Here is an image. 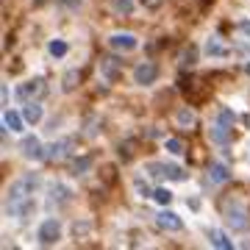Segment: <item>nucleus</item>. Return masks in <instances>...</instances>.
I'll use <instances>...</instances> for the list:
<instances>
[{
  "label": "nucleus",
  "mask_w": 250,
  "mask_h": 250,
  "mask_svg": "<svg viewBox=\"0 0 250 250\" xmlns=\"http://www.w3.org/2000/svg\"><path fill=\"white\" fill-rule=\"evenodd\" d=\"M72 147H75V142H72L70 136H64V139H59V142L47 145V147H45V159H47V161L72 159Z\"/></svg>",
  "instance_id": "nucleus-7"
},
{
  "label": "nucleus",
  "mask_w": 250,
  "mask_h": 250,
  "mask_svg": "<svg viewBox=\"0 0 250 250\" xmlns=\"http://www.w3.org/2000/svg\"><path fill=\"white\" fill-rule=\"evenodd\" d=\"M47 53L53 56V59H64V56L70 53L67 39H50V42H47Z\"/></svg>",
  "instance_id": "nucleus-17"
},
{
  "label": "nucleus",
  "mask_w": 250,
  "mask_h": 250,
  "mask_svg": "<svg viewBox=\"0 0 250 250\" xmlns=\"http://www.w3.org/2000/svg\"><path fill=\"white\" fill-rule=\"evenodd\" d=\"M203 56H208V59H225L228 56V47L220 42V36H208L203 45Z\"/></svg>",
  "instance_id": "nucleus-12"
},
{
  "label": "nucleus",
  "mask_w": 250,
  "mask_h": 250,
  "mask_svg": "<svg viewBox=\"0 0 250 250\" xmlns=\"http://www.w3.org/2000/svg\"><path fill=\"white\" fill-rule=\"evenodd\" d=\"M86 231H92V223H89V220H81V223L72 225V233H78V236H81V233H86Z\"/></svg>",
  "instance_id": "nucleus-28"
},
{
  "label": "nucleus",
  "mask_w": 250,
  "mask_h": 250,
  "mask_svg": "<svg viewBox=\"0 0 250 250\" xmlns=\"http://www.w3.org/2000/svg\"><path fill=\"white\" fill-rule=\"evenodd\" d=\"M239 31H242V34H250V20H242V22H239Z\"/></svg>",
  "instance_id": "nucleus-32"
},
{
  "label": "nucleus",
  "mask_w": 250,
  "mask_h": 250,
  "mask_svg": "<svg viewBox=\"0 0 250 250\" xmlns=\"http://www.w3.org/2000/svg\"><path fill=\"white\" fill-rule=\"evenodd\" d=\"M167 178L170 181H187V170L184 167H175V164H167Z\"/></svg>",
  "instance_id": "nucleus-24"
},
{
  "label": "nucleus",
  "mask_w": 250,
  "mask_h": 250,
  "mask_svg": "<svg viewBox=\"0 0 250 250\" xmlns=\"http://www.w3.org/2000/svg\"><path fill=\"white\" fill-rule=\"evenodd\" d=\"M3 125H6V131H11V134H22L28 123H25V117H22V111L6 108V111H3Z\"/></svg>",
  "instance_id": "nucleus-10"
},
{
  "label": "nucleus",
  "mask_w": 250,
  "mask_h": 250,
  "mask_svg": "<svg viewBox=\"0 0 250 250\" xmlns=\"http://www.w3.org/2000/svg\"><path fill=\"white\" fill-rule=\"evenodd\" d=\"M217 125L231 128V125H233V111H228V108H220V111H217Z\"/></svg>",
  "instance_id": "nucleus-25"
},
{
  "label": "nucleus",
  "mask_w": 250,
  "mask_h": 250,
  "mask_svg": "<svg viewBox=\"0 0 250 250\" xmlns=\"http://www.w3.org/2000/svg\"><path fill=\"white\" fill-rule=\"evenodd\" d=\"M245 72H250V64H245Z\"/></svg>",
  "instance_id": "nucleus-33"
},
{
  "label": "nucleus",
  "mask_w": 250,
  "mask_h": 250,
  "mask_svg": "<svg viewBox=\"0 0 250 250\" xmlns=\"http://www.w3.org/2000/svg\"><path fill=\"white\" fill-rule=\"evenodd\" d=\"M228 131H231V128H223V125H211V131H208V134H211V139H214L217 145H225L228 142Z\"/></svg>",
  "instance_id": "nucleus-22"
},
{
  "label": "nucleus",
  "mask_w": 250,
  "mask_h": 250,
  "mask_svg": "<svg viewBox=\"0 0 250 250\" xmlns=\"http://www.w3.org/2000/svg\"><path fill=\"white\" fill-rule=\"evenodd\" d=\"M20 181H22V187L28 189V195H36L39 189L45 187V181H42V175H39V172H34V170H31V172H25V175H22Z\"/></svg>",
  "instance_id": "nucleus-16"
},
{
  "label": "nucleus",
  "mask_w": 250,
  "mask_h": 250,
  "mask_svg": "<svg viewBox=\"0 0 250 250\" xmlns=\"http://www.w3.org/2000/svg\"><path fill=\"white\" fill-rule=\"evenodd\" d=\"M197 59V47H187V53H184V67H192Z\"/></svg>",
  "instance_id": "nucleus-29"
},
{
  "label": "nucleus",
  "mask_w": 250,
  "mask_h": 250,
  "mask_svg": "<svg viewBox=\"0 0 250 250\" xmlns=\"http://www.w3.org/2000/svg\"><path fill=\"white\" fill-rule=\"evenodd\" d=\"M89 167H92V159H89V156H81V159H75L70 164V172H72V175H83Z\"/></svg>",
  "instance_id": "nucleus-19"
},
{
  "label": "nucleus",
  "mask_w": 250,
  "mask_h": 250,
  "mask_svg": "<svg viewBox=\"0 0 250 250\" xmlns=\"http://www.w3.org/2000/svg\"><path fill=\"white\" fill-rule=\"evenodd\" d=\"M153 220H156V225H159L161 231H170V233H175V231H181V228H184V220H181V214L170 211L167 206H161Z\"/></svg>",
  "instance_id": "nucleus-5"
},
{
  "label": "nucleus",
  "mask_w": 250,
  "mask_h": 250,
  "mask_svg": "<svg viewBox=\"0 0 250 250\" xmlns=\"http://www.w3.org/2000/svg\"><path fill=\"white\" fill-rule=\"evenodd\" d=\"M64 9H70V11H78L81 9V0H59Z\"/></svg>",
  "instance_id": "nucleus-30"
},
{
  "label": "nucleus",
  "mask_w": 250,
  "mask_h": 250,
  "mask_svg": "<svg viewBox=\"0 0 250 250\" xmlns=\"http://www.w3.org/2000/svg\"><path fill=\"white\" fill-rule=\"evenodd\" d=\"M208 172H211V181H214V184H225V181H231V167H228L225 161H214V164L208 167Z\"/></svg>",
  "instance_id": "nucleus-15"
},
{
  "label": "nucleus",
  "mask_w": 250,
  "mask_h": 250,
  "mask_svg": "<svg viewBox=\"0 0 250 250\" xmlns=\"http://www.w3.org/2000/svg\"><path fill=\"white\" fill-rule=\"evenodd\" d=\"M150 200H153L156 206H170V200H172V192H170L167 187H156V189L150 192Z\"/></svg>",
  "instance_id": "nucleus-18"
},
{
  "label": "nucleus",
  "mask_w": 250,
  "mask_h": 250,
  "mask_svg": "<svg viewBox=\"0 0 250 250\" xmlns=\"http://www.w3.org/2000/svg\"><path fill=\"white\" fill-rule=\"evenodd\" d=\"M20 153L31 161H42L45 159V145H42V139L36 134H28V136H22V142H20Z\"/></svg>",
  "instance_id": "nucleus-6"
},
{
  "label": "nucleus",
  "mask_w": 250,
  "mask_h": 250,
  "mask_svg": "<svg viewBox=\"0 0 250 250\" xmlns=\"http://www.w3.org/2000/svg\"><path fill=\"white\" fill-rule=\"evenodd\" d=\"M134 189L139 192V197H150V184H147V178L145 175H139V178H134Z\"/></svg>",
  "instance_id": "nucleus-23"
},
{
  "label": "nucleus",
  "mask_w": 250,
  "mask_h": 250,
  "mask_svg": "<svg viewBox=\"0 0 250 250\" xmlns=\"http://www.w3.org/2000/svg\"><path fill=\"white\" fill-rule=\"evenodd\" d=\"M223 217H225V225L233 228V231H245V228H248V206L242 203L239 197H228V200H225Z\"/></svg>",
  "instance_id": "nucleus-1"
},
{
  "label": "nucleus",
  "mask_w": 250,
  "mask_h": 250,
  "mask_svg": "<svg viewBox=\"0 0 250 250\" xmlns=\"http://www.w3.org/2000/svg\"><path fill=\"white\" fill-rule=\"evenodd\" d=\"M0 100H3V106H9V100H11V89L3 83V89H0Z\"/></svg>",
  "instance_id": "nucleus-31"
},
{
  "label": "nucleus",
  "mask_w": 250,
  "mask_h": 250,
  "mask_svg": "<svg viewBox=\"0 0 250 250\" xmlns=\"http://www.w3.org/2000/svg\"><path fill=\"white\" fill-rule=\"evenodd\" d=\"M208 242H211V248H220V250H231V248H233V239L223 231V228L208 231Z\"/></svg>",
  "instance_id": "nucleus-13"
},
{
  "label": "nucleus",
  "mask_w": 250,
  "mask_h": 250,
  "mask_svg": "<svg viewBox=\"0 0 250 250\" xmlns=\"http://www.w3.org/2000/svg\"><path fill=\"white\" fill-rule=\"evenodd\" d=\"M42 92H45V81H42V78H34V81H25V83H20L14 95H17V98L25 103V100H34L36 95H42Z\"/></svg>",
  "instance_id": "nucleus-9"
},
{
  "label": "nucleus",
  "mask_w": 250,
  "mask_h": 250,
  "mask_svg": "<svg viewBox=\"0 0 250 250\" xmlns=\"http://www.w3.org/2000/svg\"><path fill=\"white\" fill-rule=\"evenodd\" d=\"M20 111H22V117H25L28 125H39V123H42V117H45V108H42L39 100H25Z\"/></svg>",
  "instance_id": "nucleus-11"
},
{
  "label": "nucleus",
  "mask_w": 250,
  "mask_h": 250,
  "mask_svg": "<svg viewBox=\"0 0 250 250\" xmlns=\"http://www.w3.org/2000/svg\"><path fill=\"white\" fill-rule=\"evenodd\" d=\"M64 83H62V89L64 92H70V89H75V83H78V72L72 70V72H67V75H64Z\"/></svg>",
  "instance_id": "nucleus-27"
},
{
  "label": "nucleus",
  "mask_w": 250,
  "mask_h": 250,
  "mask_svg": "<svg viewBox=\"0 0 250 250\" xmlns=\"http://www.w3.org/2000/svg\"><path fill=\"white\" fill-rule=\"evenodd\" d=\"M108 47L117 50V53H134L139 47V36L131 34V31H114L108 36Z\"/></svg>",
  "instance_id": "nucleus-3"
},
{
  "label": "nucleus",
  "mask_w": 250,
  "mask_h": 250,
  "mask_svg": "<svg viewBox=\"0 0 250 250\" xmlns=\"http://www.w3.org/2000/svg\"><path fill=\"white\" fill-rule=\"evenodd\" d=\"M156 78H159V67H156L153 62L136 64V70H134V83H139V86H150V83H156Z\"/></svg>",
  "instance_id": "nucleus-8"
},
{
  "label": "nucleus",
  "mask_w": 250,
  "mask_h": 250,
  "mask_svg": "<svg viewBox=\"0 0 250 250\" xmlns=\"http://www.w3.org/2000/svg\"><path fill=\"white\" fill-rule=\"evenodd\" d=\"M62 233H64L62 223H59L56 217H47V220H42L39 228H36V242H39V245H56V242L62 239Z\"/></svg>",
  "instance_id": "nucleus-2"
},
{
  "label": "nucleus",
  "mask_w": 250,
  "mask_h": 250,
  "mask_svg": "<svg viewBox=\"0 0 250 250\" xmlns=\"http://www.w3.org/2000/svg\"><path fill=\"white\" fill-rule=\"evenodd\" d=\"M111 9H114V14L128 17V14L134 11V0H111Z\"/></svg>",
  "instance_id": "nucleus-21"
},
{
  "label": "nucleus",
  "mask_w": 250,
  "mask_h": 250,
  "mask_svg": "<svg viewBox=\"0 0 250 250\" xmlns=\"http://www.w3.org/2000/svg\"><path fill=\"white\" fill-rule=\"evenodd\" d=\"M103 75L106 78H117L120 75V67L114 64V59H103Z\"/></svg>",
  "instance_id": "nucleus-26"
},
{
  "label": "nucleus",
  "mask_w": 250,
  "mask_h": 250,
  "mask_svg": "<svg viewBox=\"0 0 250 250\" xmlns=\"http://www.w3.org/2000/svg\"><path fill=\"white\" fill-rule=\"evenodd\" d=\"M164 150L170 153V156H184V153H187V147H184V142H181V139H164Z\"/></svg>",
  "instance_id": "nucleus-20"
},
{
  "label": "nucleus",
  "mask_w": 250,
  "mask_h": 250,
  "mask_svg": "<svg viewBox=\"0 0 250 250\" xmlns=\"http://www.w3.org/2000/svg\"><path fill=\"white\" fill-rule=\"evenodd\" d=\"M175 123H178L184 131H192V128H195V123H197V117H195V111H192V108L181 106L178 111H175Z\"/></svg>",
  "instance_id": "nucleus-14"
},
{
  "label": "nucleus",
  "mask_w": 250,
  "mask_h": 250,
  "mask_svg": "<svg viewBox=\"0 0 250 250\" xmlns=\"http://www.w3.org/2000/svg\"><path fill=\"white\" fill-rule=\"evenodd\" d=\"M72 200V189L70 184H64V181H53V184H47V206L53 208V206H64Z\"/></svg>",
  "instance_id": "nucleus-4"
}]
</instances>
